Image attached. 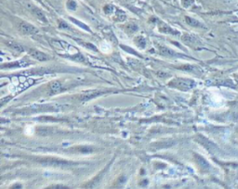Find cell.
I'll use <instances>...</instances> for the list:
<instances>
[{
    "mask_svg": "<svg viewBox=\"0 0 238 189\" xmlns=\"http://www.w3.org/2000/svg\"><path fill=\"white\" fill-rule=\"evenodd\" d=\"M169 85L179 88V89H181V90H188V89H191L192 87H193L194 83L191 80H188V79H176L173 82H171L169 83Z\"/></svg>",
    "mask_w": 238,
    "mask_h": 189,
    "instance_id": "6da1fadb",
    "label": "cell"
},
{
    "mask_svg": "<svg viewBox=\"0 0 238 189\" xmlns=\"http://www.w3.org/2000/svg\"><path fill=\"white\" fill-rule=\"evenodd\" d=\"M19 30L20 32L23 33V34H34V33H38V30L37 29L36 27L33 26L32 24H29L27 22H20L19 24Z\"/></svg>",
    "mask_w": 238,
    "mask_h": 189,
    "instance_id": "7a4b0ae2",
    "label": "cell"
},
{
    "mask_svg": "<svg viewBox=\"0 0 238 189\" xmlns=\"http://www.w3.org/2000/svg\"><path fill=\"white\" fill-rule=\"evenodd\" d=\"M46 165H50V166H68L73 164L72 162L67 161V160H62V159H45L41 161Z\"/></svg>",
    "mask_w": 238,
    "mask_h": 189,
    "instance_id": "3957f363",
    "label": "cell"
},
{
    "mask_svg": "<svg viewBox=\"0 0 238 189\" xmlns=\"http://www.w3.org/2000/svg\"><path fill=\"white\" fill-rule=\"evenodd\" d=\"M29 54L32 56L34 59H36L37 60H40V61H46V60H48L50 59V57H48L47 55H46L45 53L41 52L39 50H34V49H32Z\"/></svg>",
    "mask_w": 238,
    "mask_h": 189,
    "instance_id": "277c9868",
    "label": "cell"
},
{
    "mask_svg": "<svg viewBox=\"0 0 238 189\" xmlns=\"http://www.w3.org/2000/svg\"><path fill=\"white\" fill-rule=\"evenodd\" d=\"M61 83L59 81H53L50 85V94H57L61 91Z\"/></svg>",
    "mask_w": 238,
    "mask_h": 189,
    "instance_id": "5b68a950",
    "label": "cell"
},
{
    "mask_svg": "<svg viewBox=\"0 0 238 189\" xmlns=\"http://www.w3.org/2000/svg\"><path fill=\"white\" fill-rule=\"evenodd\" d=\"M31 10H32L34 15L37 19H39L40 20H42V22H47V18L45 16V14L41 9H39L38 8H31Z\"/></svg>",
    "mask_w": 238,
    "mask_h": 189,
    "instance_id": "8992f818",
    "label": "cell"
},
{
    "mask_svg": "<svg viewBox=\"0 0 238 189\" xmlns=\"http://www.w3.org/2000/svg\"><path fill=\"white\" fill-rule=\"evenodd\" d=\"M7 45H8L9 47H11L13 50H16L18 52H23V47L20 46V44L16 43V42H11V41H8L7 42Z\"/></svg>",
    "mask_w": 238,
    "mask_h": 189,
    "instance_id": "52a82bcc",
    "label": "cell"
},
{
    "mask_svg": "<svg viewBox=\"0 0 238 189\" xmlns=\"http://www.w3.org/2000/svg\"><path fill=\"white\" fill-rule=\"evenodd\" d=\"M75 150L81 153H90L93 151V148L91 146H78L77 148H75Z\"/></svg>",
    "mask_w": 238,
    "mask_h": 189,
    "instance_id": "ba28073f",
    "label": "cell"
},
{
    "mask_svg": "<svg viewBox=\"0 0 238 189\" xmlns=\"http://www.w3.org/2000/svg\"><path fill=\"white\" fill-rule=\"evenodd\" d=\"M185 20H186V22H187L188 24L192 25V26H199V25H200L199 22H197V20H195L194 19H192V18H190V17H186Z\"/></svg>",
    "mask_w": 238,
    "mask_h": 189,
    "instance_id": "9c48e42d",
    "label": "cell"
},
{
    "mask_svg": "<svg viewBox=\"0 0 238 189\" xmlns=\"http://www.w3.org/2000/svg\"><path fill=\"white\" fill-rule=\"evenodd\" d=\"M27 65V63L25 61H18L16 63H10V64H8V68H11V67H17V66H26Z\"/></svg>",
    "mask_w": 238,
    "mask_h": 189,
    "instance_id": "30bf717a",
    "label": "cell"
},
{
    "mask_svg": "<svg viewBox=\"0 0 238 189\" xmlns=\"http://www.w3.org/2000/svg\"><path fill=\"white\" fill-rule=\"evenodd\" d=\"M67 8L71 10H74L76 9V3L74 1V0H68L67 2Z\"/></svg>",
    "mask_w": 238,
    "mask_h": 189,
    "instance_id": "8fae6325",
    "label": "cell"
},
{
    "mask_svg": "<svg viewBox=\"0 0 238 189\" xmlns=\"http://www.w3.org/2000/svg\"><path fill=\"white\" fill-rule=\"evenodd\" d=\"M127 31L128 32H130V33H134V32H136L137 31V26L136 25H134V24H128L127 27Z\"/></svg>",
    "mask_w": 238,
    "mask_h": 189,
    "instance_id": "7c38bea8",
    "label": "cell"
},
{
    "mask_svg": "<svg viewBox=\"0 0 238 189\" xmlns=\"http://www.w3.org/2000/svg\"><path fill=\"white\" fill-rule=\"evenodd\" d=\"M161 53L162 54H164V55H173L174 53L171 51V50H169V49H166V48H161Z\"/></svg>",
    "mask_w": 238,
    "mask_h": 189,
    "instance_id": "4fadbf2b",
    "label": "cell"
},
{
    "mask_svg": "<svg viewBox=\"0 0 238 189\" xmlns=\"http://www.w3.org/2000/svg\"><path fill=\"white\" fill-rule=\"evenodd\" d=\"M181 1H183V5L185 7V8H187V7H189L191 4L193 3V0H181Z\"/></svg>",
    "mask_w": 238,
    "mask_h": 189,
    "instance_id": "5bb4252c",
    "label": "cell"
},
{
    "mask_svg": "<svg viewBox=\"0 0 238 189\" xmlns=\"http://www.w3.org/2000/svg\"><path fill=\"white\" fill-rule=\"evenodd\" d=\"M113 10H114V7L113 6H106L105 8H104V11H105L107 14L111 13Z\"/></svg>",
    "mask_w": 238,
    "mask_h": 189,
    "instance_id": "9a60e30c",
    "label": "cell"
},
{
    "mask_svg": "<svg viewBox=\"0 0 238 189\" xmlns=\"http://www.w3.org/2000/svg\"><path fill=\"white\" fill-rule=\"evenodd\" d=\"M47 189H68V187L64 186V185H54V186H51V187L47 188Z\"/></svg>",
    "mask_w": 238,
    "mask_h": 189,
    "instance_id": "2e32d148",
    "label": "cell"
},
{
    "mask_svg": "<svg viewBox=\"0 0 238 189\" xmlns=\"http://www.w3.org/2000/svg\"><path fill=\"white\" fill-rule=\"evenodd\" d=\"M60 28H68V25L65 24L64 22H61L60 23Z\"/></svg>",
    "mask_w": 238,
    "mask_h": 189,
    "instance_id": "e0dca14e",
    "label": "cell"
}]
</instances>
